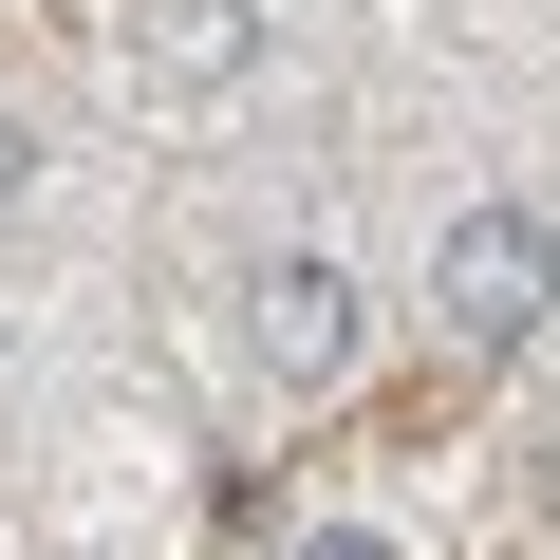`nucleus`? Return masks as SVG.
<instances>
[{
	"instance_id": "5",
	"label": "nucleus",
	"mask_w": 560,
	"mask_h": 560,
	"mask_svg": "<svg viewBox=\"0 0 560 560\" xmlns=\"http://www.w3.org/2000/svg\"><path fill=\"white\" fill-rule=\"evenodd\" d=\"M20 187H38V131H20V113H0V206H20Z\"/></svg>"
},
{
	"instance_id": "2",
	"label": "nucleus",
	"mask_w": 560,
	"mask_h": 560,
	"mask_svg": "<svg viewBox=\"0 0 560 560\" xmlns=\"http://www.w3.org/2000/svg\"><path fill=\"white\" fill-rule=\"evenodd\" d=\"M355 355H374V280H355L337 243H261V261H243V374L300 411V393H337Z\"/></svg>"
},
{
	"instance_id": "3",
	"label": "nucleus",
	"mask_w": 560,
	"mask_h": 560,
	"mask_svg": "<svg viewBox=\"0 0 560 560\" xmlns=\"http://www.w3.org/2000/svg\"><path fill=\"white\" fill-rule=\"evenodd\" d=\"M280 75V0H131V94L150 113H224Z\"/></svg>"
},
{
	"instance_id": "4",
	"label": "nucleus",
	"mask_w": 560,
	"mask_h": 560,
	"mask_svg": "<svg viewBox=\"0 0 560 560\" xmlns=\"http://www.w3.org/2000/svg\"><path fill=\"white\" fill-rule=\"evenodd\" d=\"M300 560H393V541L374 523H300Z\"/></svg>"
},
{
	"instance_id": "1",
	"label": "nucleus",
	"mask_w": 560,
	"mask_h": 560,
	"mask_svg": "<svg viewBox=\"0 0 560 560\" xmlns=\"http://www.w3.org/2000/svg\"><path fill=\"white\" fill-rule=\"evenodd\" d=\"M541 318H560V206L467 187V206L430 224V337H448V355H523Z\"/></svg>"
}]
</instances>
